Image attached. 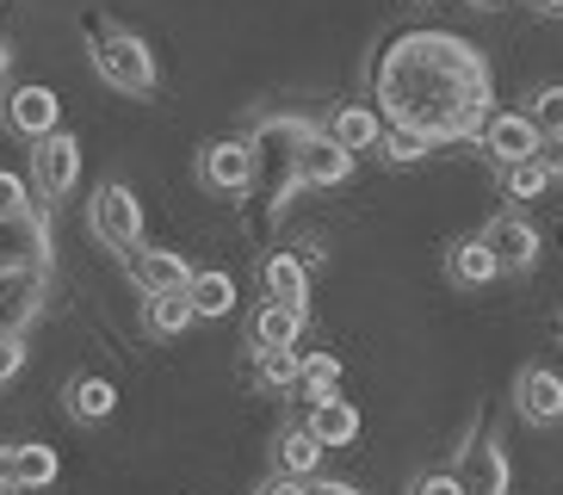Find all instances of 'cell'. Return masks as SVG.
<instances>
[{"label":"cell","mask_w":563,"mask_h":495,"mask_svg":"<svg viewBox=\"0 0 563 495\" xmlns=\"http://www.w3.org/2000/svg\"><path fill=\"white\" fill-rule=\"evenodd\" d=\"M378 99L384 118H409L433 143H471L483 118L496 112V81L483 50L452 32H402L378 56Z\"/></svg>","instance_id":"6da1fadb"},{"label":"cell","mask_w":563,"mask_h":495,"mask_svg":"<svg viewBox=\"0 0 563 495\" xmlns=\"http://www.w3.org/2000/svg\"><path fill=\"white\" fill-rule=\"evenodd\" d=\"M87 56H93V75H100L106 87H118V94L131 99H150L155 87H162V68H155V50L143 44L136 32H124V25H87Z\"/></svg>","instance_id":"7a4b0ae2"},{"label":"cell","mask_w":563,"mask_h":495,"mask_svg":"<svg viewBox=\"0 0 563 495\" xmlns=\"http://www.w3.org/2000/svg\"><path fill=\"white\" fill-rule=\"evenodd\" d=\"M87 230H93V242L112 248L118 261L131 254L136 242H143V205H136V193L124 180H100L93 186V198H87Z\"/></svg>","instance_id":"3957f363"},{"label":"cell","mask_w":563,"mask_h":495,"mask_svg":"<svg viewBox=\"0 0 563 495\" xmlns=\"http://www.w3.org/2000/svg\"><path fill=\"white\" fill-rule=\"evenodd\" d=\"M254 174H261V162H254V143H249V136H223V143H205L199 180L211 186L217 198H242V193L254 186Z\"/></svg>","instance_id":"277c9868"},{"label":"cell","mask_w":563,"mask_h":495,"mask_svg":"<svg viewBox=\"0 0 563 495\" xmlns=\"http://www.w3.org/2000/svg\"><path fill=\"white\" fill-rule=\"evenodd\" d=\"M353 155L347 143H334L329 131H310L298 143V155H291V193H303V186H341L353 174Z\"/></svg>","instance_id":"5b68a950"},{"label":"cell","mask_w":563,"mask_h":495,"mask_svg":"<svg viewBox=\"0 0 563 495\" xmlns=\"http://www.w3.org/2000/svg\"><path fill=\"white\" fill-rule=\"evenodd\" d=\"M75 180H81V143L56 124L51 136H37V143H32V186L44 198H68V193H75Z\"/></svg>","instance_id":"8992f818"},{"label":"cell","mask_w":563,"mask_h":495,"mask_svg":"<svg viewBox=\"0 0 563 495\" xmlns=\"http://www.w3.org/2000/svg\"><path fill=\"white\" fill-rule=\"evenodd\" d=\"M19 266H51V217L44 211L0 217V273H19Z\"/></svg>","instance_id":"52a82bcc"},{"label":"cell","mask_w":563,"mask_h":495,"mask_svg":"<svg viewBox=\"0 0 563 495\" xmlns=\"http://www.w3.org/2000/svg\"><path fill=\"white\" fill-rule=\"evenodd\" d=\"M514 415L527 428H563V378L551 365H527L514 378Z\"/></svg>","instance_id":"ba28073f"},{"label":"cell","mask_w":563,"mask_h":495,"mask_svg":"<svg viewBox=\"0 0 563 495\" xmlns=\"http://www.w3.org/2000/svg\"><path fill=\"white\" fill-rule=\"evenodd\" d=\"M483 242L496 248V261H501V273H532L539 266V254H545V242H539V230H532L520 211H501V217H489L483 223Z\"/></svg>","instance_id":"9c48e42d"},{"label":"cell","mask_w":563,"mask_h":495,"mask_svg":"<svg viewBox=\"0 0 563 495\" xmlns=\"http://www.w3.org/2000/svg\"><path fill=\"white\" fill-rule=\"evenodd\" d=\"M44 285H51V266L0 273V334H25V322L44 310Z\"/></svg>","instance_id":"30bf717a"},{"label":"cell","mask_w":563,"mask_h":495,"mask_svg":"<svg viewBox=\"0 0 563 495\" xmlns=\"http://www.w3.org/2000/svg\"><path fill=\"white\" fill-rule=\"evenodd\" d=\"M310 131H322V124H310V118H261L254 124V155H266V162H279V205L291 198V155H298V143Z\"/></svg>","instance_id":"8fae6325"},{"label":"cell","mask_w":563,"mask_h":495,"mask_svg":"<svg viewBox=\"0 0 563 495\" xmlns=\"http://www.w3.org/2000/svg\"><path fill=\"white\" fill-rule=\"evenodd\" d=\"M56 124H63V99L51 94V87H13L7 94V131L25 136V143H37V136H51Z\"/></svg>","instance_id":"7c38bea8"},{"label":"cell","mask_w":563,"mask_h":495,"mask_svg":"<svg viewBox=\"0 0 563 495\" xmlns=\"http://www.w3.org/2000/svg\"><path fill=\"white\" fill-rule=\"evenodd\" d=\"M477 143H483V155L489 162H520V155H532L539 148V124H532L527 112H489L483 118V131H477Z\"/></svg>","instance_id":"4fadbf2b"},{"label":"cell","mask_w":563,"mask_h":495,"mask_svg":"<svg viewBox=\"0 0 563 495\" xmlns=\"http://www.w3.org/2000/svg\"><path fill=\"white\" fill-rule=\"evenodd\" d=\"M459 477H464V495H501L514 483V471H508V452H501V440H471L459 452Z\"/></svg>","instance_id":"5bb4252c"},{"label":"cell","mask_w":563,"mask_h":495,"mask_svg":"<svg viewBox=\"0 0 563 495\" xmlns=\"http://www.w3.org/2000/svg\"><path fill=\"white\" fill-rule=\"evenodd\" d=\"M124 279L150 297V292H174V285H186V279H192V266H186L174 248H143V242H136L131 254H124Z\"/></svg>","instance_id":"9a60e30c"},{"label":"cell","mask_w":563,"mask_h":495,"mask_svg":"<svg viewBox=\"0 0 563 495\" xmlns=\"http://www.w3.org/2000/svg\"><path fill=\"white\" fill-rule=\"evenodd\" d=\"M446 279L459 285V292H483V285H496L501 279V261H496V248L477 235H459V242L446 248Z\"/></svg>","instance_id":"2e32d148"},{"label":"cell","mask_w":563,"mask_h":495,"mask_svg":"<svg viewBox=\"0 0 563 495\" xmlns=\"http://www.w3.org/2000/svg\"><path fill=\"white\" fill-rule=\"evenodd\" d=\"M303 322H310V304H285V297H266L261 310L249 316V346H298Z\"/></svg>","instance_id":"e0dca14e"},{"label":"cell","mask_w":563,"mask_h":495,"mask_svg":"<svg viewBox=\"0 0 563 495\" xmlns=\"http://www.w3.org/2000/svg\"><path fill=\"white\" fill-rule=\"evenodd\" d=\"M63 409H68V421H81V428H100L106 415L118 409V384L100 378V372H75V378L63 384Z\"/></svg>","instance_id":"ac0fdd59"},{"label":"cell","mask_w":563,"mask_h":495,"mask_svg":"<svg viewBox=\"0 0 563 495\" xmlns=\"http://www.w3.org/2000/svg\"><path fill=\"white\" fill-rule=\"evenodd\" d=\"M192 322H199V304H192V292H186V285L143 297V329H150L155 341H174V334H186Z\"/></svg>","instance_id":"d6986e66"},{"label":"cell","mask_w":563,"mask_h":495,"mask_svg":"<svg viewBox=\"0 0 563 495\" xmlns=\"http://www.w3.org/2000/svg\"><path fill=\"white\" fill-rule=\"evenodd\" d=\"M303 421H310L316 428V440L322 446H353L360 440V409H353L347 396H310V415H303Z\"/></svg>","instance_id":"ffe728a7"},{"label":"cell","mask_w":563,"mask_h":495,"mask_svg":"<svg viewBox=\"0 0 563 495\" xmlns=\"http://www.w3.org/2000/svg\"><path fill=\"white\" fill-rule=\"evenodd\" d=\"M261 292L266 297H285V304H303V297H310V266H303V254L273 248V254L261 261Z\"/></svg>","instance_id":"44dd1931"},{"label":"cell","mask_w":563,"mask_h":495,"mask_svg":"<svg viewBox=\"0 0 563 495\" xmlns=\"http://www.w3.org/2000/svg\"><path fill=\"white\" fill-rule=\"evenodd\" d=\"M322 452L329 446L316 440V428L303 421V428H285L279 440H273V471H285V477H316V464H322Z\"/></svg>","instance_id":"7402d4cb"},{"label":"cell","mask_w":563,"mask_h":495,"mask_svg":"<svg viewBox=\"0 0 563 495\" xmlns=\"http://www.w3.org/2000/svg\"><path fill=\"white\" fill-rule=\"evenodd\" d=\"M433 136L421 131V124H409V118H384V136H378V162H390V167H409V162H421V155H433Z\"/></svg>","instance_id":"603a6c76"},{"label":"cell","mask_w":563,"mask_h":495,"mask_svg":"<svg viewBox=\"0 0 563 495\" xmlns=\"http://www.w3.org/2000/svg\"><path fill=\"white\" fill-rule=\"evenodd\" d=\"M322 131H329L334 143H347L353 155H360V148H378V136H384V112H378V106H341V112H334L329 124H322Z\"/></svg>","instance_id":"cb8c5ba5"},{"label":"cell","mask_w":563,"mask_h":495,"mask_svg":"<svg viewBox=\"0 0 563 495\" xmlns=\"http://www.w3.org/2000/svg\"><path fill=\"white\" fill-rule=\"evenodd\" d=\"M298 365H303L298 346H254L249 372L261 391H298Z\"/></svg>","instance_id":"d4e9b609"},{"label":"cell","mask_w":563,"mask_h":495,"mask_svg":"<svg viewBox=\"0 0 563 495\" xmlns=\"http://www.w3.org/2000/svg\"><path fill=\"white\" fill-rule=\"evenodd\" d=\"M496 186H501V198H514V205H527V198H545L551 167L539 162V155H520V162H501V167H496Z\"/></svg>","instance_id":"484cf974"},{"label":"cell","mask_w":563,"mask_h":495,"mask_svg":"<svg viewBox=\"0 0 563 495\" xmlns=\"http://www.w3.org/2000/svg\"><path fill=\"white\" fill-rule=\"evenodd\" d=\"M186 292H192V304H199V316H230L235 310V279L230 273H192L186 279Z\"/></svg>","instance_id":"4316f807"},{"label":"cell","mask_w":563,"mask_h":495,"mask_svg":"<svg viewBox=\"0 0 563 495\" xmlns=\"http://www.w3.org/2000/svg\"><path fill=\"white\" fill-rule=\"evenodd\" d=\"M13 464H19V490H44V483H56V452L51 446H32V440H13Z\"/></svg>","instance_id":"83f0119b"},{"label":"cell","mask_w":563,"mask_h":495,"mask_svg":"<svg viewBox=\"0 0 563 495\" xmlns=\"http://www.w3.org/2000/svg\"><path fill=\"white\" fill-rule=\"evenodd\" d=\"M334 384H341V360L334 353H303V365H298V396L310 403V396H329Z\"/></svg>","instance_id":"f1b7e54d"},{"label":"cell","mask_w":563,"mask_h":495,"mask_svg":"<svg viewBox=\"0 0 563 495\" xmlns=\"http://www.w3.org/2000/svg\"><path fill=\"white\" fill-rule=\"evenodd\" d=\"M527 118L539 124V136H545V131H563V81L539 87V94H532V106H527Z\"/></svg>","instance_id":"f546056e"},{"label":"cell","mask_w":563,"mask_h":495,"mask_svg":"<svg viewBox=\"0 0 563 495\" xmlns=\"http://www.w3.org/2000/svg\"><path fill=\"white\" fill-rule=\"evenodd\" d=\"M409 490L415 495H464V477H459V464H452V471H421Z\"/></svg>","instance_id":"4dcf8cb0"},{"label":"cell","mask_w":563,"mask_h":495,"mask_svg":"<svg viewBox=\"0 0 563 495\" xmlns=\"http://www.w3.org/2000/svg\"><path fill=\"white\" fill-rule=\"evenodd\" d=\"M7 211H32V186L19 180L13 167H0V217Z\"/></svg>","instance_id":"1f68e13d"},{"label":"cell","mask_w":563,"mask_h":495,"mask_svg":"<svg viewBox=\"0 0 563 495\" xmlns=\"http://www.w3.org/2000/svg\"><path fill=\"white\" fill-rule=\"evenodd\" d=\"M19 372H25V341H19V334H0V391H7Z\"/></svg>","instance_id":"d6a6232c"},{"label":"cell","mask_w":563,"mask_h":495,"mask_svg":"<svg viewBox=\"0 0 563 495\" xmlns=\"http://www.w3.org/2000/svg\"><path fill=\"white\" fill-rule=\"evenodd\" d=\"M532 155H539V162L551 167V180H563V131H545V136H539V148H532Z\"/></svg>","instance_id":"836d02e7"},{"label":"cell","mask_w":563,"mask_h":495,"mask_svg":"<svg viewBox=\"0 0 563 495\" xmlns=\"http://www.w3.org/2000/svg\"><path fill=\"white\" fill-rule=\"evenodd\" d=\"M19 490V464H13V440H0V495Z\"/></svg>","instance_id":"e575fe53"},{"label":"cell","mask_w":563,"mask_h":495,"mask_svg":"<svg viewBox=\"0 0 563 495\" xmlns=\"http://www.w3.org/2000/svg\"><path fill=\"white\" fill-rule=\"evenodd\" d=\"M532 13H545V19H563V0H532Z\"/></svg>","instance_id":"d590c367"},{"label":"cell","mask_w":563,"mask_h":495,"mask_svg":"<svg viewBox=\"0 0 563 495\" xmlns=\"http://www.w3.org/2000/svg\"><path fill=\"white\" fill-rule=\"evenodd\" d=\"M7 68H13V50L0 44V87H7Z\"/></svg>","instance_id":"8d00e7d4"},{"label":"cell","mask_w":563,"mask_h":495,"mask_svg":"<svg viewBox=\"0 0 563 495\" xmlns=\"http://www.w3.org/2000/svg\"><path fill=\"white\" fill-rule=\"evenodd\" d=\"M471 7H508V0H471Z\"/></svg>","instance_id":"74e56055"},{"label":"cell","mask_w":563,"mask_h":495,"mask_svg":"<svg viewBox=\"0 0 563 495\" xmlns=\"http://www.w3.org/2000/svg\"><path fill=\"white\" fill-rule=\"evenodd\" d=\"M558 341H563V316H558Z\"/></svg>","instance_id":"f35d334b"}]
</instances>
